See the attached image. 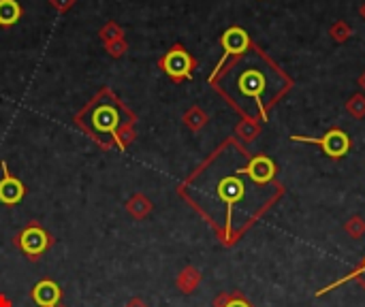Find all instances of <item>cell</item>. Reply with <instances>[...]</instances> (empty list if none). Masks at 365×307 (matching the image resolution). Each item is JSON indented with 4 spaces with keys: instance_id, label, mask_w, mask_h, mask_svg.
I'll use <instances>...</instances> for the list:
<instances>
[{
    "instance_id": "obj_1",
    "label": "cell",
    "mask_w": 365,
    "mask_h": 307,
    "mask_svg": "<svg viewBox=\"0 0 365 307\" xmlns=\"http://www.w3.org/2000/svg\"><path fill=\"white\" fill-rule=\"evenodd\" d=\"M252 188H261L248 175V161L233 143L216 151L184 186L182 196L188 199L214 226L221 228L227 244L237 233L235 209L246 203Z\"/></svg>"
},
{
    "instance_id": "obj_2",
    "label": "cell",
    "mask_w": 365,
    "mask_h": 307,
    "mask_svg": "<svg viewBox=\"0 0 365 307\" xmlns=\"http://www.w3.org/2000/svg\"><path fill=\"white\" fill-rule=\"evenodd\" d=\"M211 84L221 90L242 113L267 118L269 105L288 88L284 73L256 47L237 56L223 75H216Z\"/></svg>"
},
{
    "instance_id": "obj_3",
    "label": "cell",
    "mask_w": 365,
    "mask_h": 307,
    "mask_svg": "<svg viewBox=\"0 0 365 307\" xmlns=\"http://www.w3.org/2000/svg\"><path fill=\"white\" fill-rule=\"evenodd\" d=\"M130 113L124 109V105L109 92H101L84 111H80L78 115V124L92 134L97 141H101L103 145H109L111 139L116 141L118 130L124 124H130Z\"/></svg>"
},
{
    "instance_id": "obj_4",
    "label": "cell",
    "mask_w": 365,
    "mask_h": 307,
    "mask_svg": "<svg viewBox=\"0 0 365 307\" xmlns=\"http://www.w3.org/2000/svg\"><path fill=\"white\" fill-rule=\"evenodd\" d=\"M16 246L30 258V261H39L41 254H45L51 246H54V237L47 233V230L39 224V222H30L22 233L16 237Z\"/></svg>"
},
{
    "instance_id": "obj_5",
    "label": "cell",
    "mask_w": 365,
    "mask_h": 307,
    "mask_svg": "<svg viewBox=\"0 0 365 307\" xmlns=\"http://www.w3.org/2000/svg\"><path fill=\"white\" fill-rule=\"evenodd\" d=\"M293 141H302V143H312V145H318V147H323V151L327 154V156H331V158H342L344 154H348V149H350V139H348V134L344 132V130H329L327 134H323V137H299V134H295V137H290Z\"/></svg>"
},
{
    "instance_id": "obj_6",
    "label": "cell",
    "mask_w": 365,
    "mask_h": 307,
    "mask_svg": "<svg viewBox=\"0 0 365 307\" xmlns=\"http://www.w3.org/2000/svg\"><path fill=\"white\" fill-rule=\"evenodd\" d=\"M163 70L171 77L175 82H182V80H188L192 75V68H194V60L190 58L188 51H184L182 47H173L161 62Z\"/></svg>"
},
{
    "instance_id": "obj_7",
    "label": "cell",
    "mask_w": 365,
    "mask_h": 307,
    "mask_svg": "<svg viewBox=\"0 0 365 307\" xmlns=\"http://www.w3.org/2000/svg\"><path fill=\"white\" fill-rule=\"evenodd\" d=\"M221 43H223V49H225V56H223V60L218 62V68L211 73V77H209V82L214 80V77L221 73V68H223V64L227 62V58L229 56H242V54H246L248 49H250V37H248V32L244 30V28H229L225 35H223V39H221Z\"/></svg>"
},
{
    "instance_id": "obj_8",
    "label": "cell",
    "mask_w": 365,
    "mask_h": 307,
    "mask_svg": "<svg viewBox=\"0 0 365 307\" xmlns=\"http://www.w3.org/2000/svg\"><path fill=\"white\" fill-rule=\"evenodd\" d=\"M26 194V188L24 184L11 175L7 163H3V180H0V203L7 205V207H13L18 205Z\"/></svg>"
},
{
    "instance_id": "obj_9",
    "label": "cell",
    "mask_w": 365,
    "mask_h": 307,
    "mask_svg": "<svg viewBox=\"0 0 365 307\" xmlns=\"http://www.w3.org/2000/svg\"><path fill=\"white\" fill-rule=\"evenodd\" d=\"M30 299L39 305V307H49L54 303L62 301V288L54 282V280H41L32 286L30 290Z\"/></svg>"
},
{
    "instance_id": "obj_10",
    "label": "cell",
    "mask_w": 365,
    "mask_h": 307,
    "mask_svg": "<svg viewBox=\"0 0 365 307\" xmlns=\"http://www.w3.org/2000/svg\"><path fill=\"white\" fill-rule=\"evenodd\" d=\"M248 175L254 184L267 186V184H271V180L276 175V165L267 156H254L248 161Z\"/></svg>"
},
{
    "instance_id": "obj_11",
    "label": "cell",
    "mask_w": 365,
    "mask_h": 307,
    "mask_svg": "<svg viewBox=\"0 0 365 307\" xmlns=\"http://www.w3.org/2000/svg\"><path fill=\"white\" fill-rule=\"evenodd\" d=\"M126 211L130 213V218L135 220H143L145 215H148L152 211V203L145 199L143 194H135L128 203H126Z\"/></svg>"
},
{
    "instance_id": "obj_12",
    "label": "cell",
    "mask_w": 365,
    "mask_h": 307,
    "mask_svg": "<svg viewBox=\"0 0 365 307\" xmlns=\"http://www.w3.org/2000/svg\"><path fill=\"white\" fill-rule=\"evenodd\" d=\"M22 9L16 0H0V26H11L20 20Z\"/></svg>"
},
{
    "instance_id": "obj_13",
    "label": "cell",
    "mask_w": 365,
    "mask_h": 307,
    "mask_svg": "<svg viewBox=\"0 0 365 307\" xmlns=\"http://www.w3.org/2000/svg\"><path fill=\"white\" fill-rule=\"evenodd\" d=\"M197 282H199V271L192 269V267L190 269H184L180 273V277H178V286H180L182 292H190L197 286Z\"/></svg>"
},
{
    "instance_id": "obj_14",
    "label": "cell",
    "mask_w": 365,
    "mask_h": 307,
    "mask_svg": "<svg viewBox=\"0 0 365 307\" xmlns=\"http://www.w3.org/2000/svg\"><path fill=\"white\" fill-rule=\"evenodd\" d=\"M124 307H148V305H145V301H141V299H137V296H132Z\"/></svg>"
},
{
    "instance_id": "obj_15",
    "label": "cell",
    "mask_w": 365,
    "mask_h": 307,
    "mask_svg": "<svg viewBox=\"0 0 365 307\" xmlns=\"http://www.w3.org/2000/svg\"><path fill=\"white\" fill-rule=\"evenodd\" d=\"M0 307H13V301L3 292H0Z\"/></svg>"
},
{
    "instance_id": "obj_16",
    "label": "cell",
    "mask_w": 365,
    "mask_h": 307,
    "mask_svg": "<svg viewBox=\"0 0 365 307\" xmlns=\"http://www.w3.org/2000/svg\"><path fill=\"white\" fill-rule=\"evenodd\" d=\"M225 307H248V305L244 301H240V299H231V301L225 303Z\"/></svg>"
},
{
    "instance_id": "obj_17",
    "label": "cell",
    "mask_w": 365,
    "mask_h": 307,
    "mask_svg": "<svg viewBox=\"0 0 365 307\" xmlns=\"http://www.w3.org/2000/svg\"><path fill=\"white\" fill-rule=\"evenodd\" d=\"M49 307H64V303L60 301V303H54V305H49Z\"/></svg>"
}]
</instances>
